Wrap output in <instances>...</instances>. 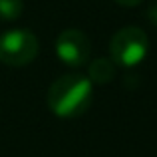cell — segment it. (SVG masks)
I'll return each mask as SVG.
<instances>
[{"label":"cell","mask_w":157,"mask_h":157,"mask_svg":"<svg viewBox=\"0 0 157 157\" xmlns=\"http://www.w3.org/2000/svg\"><path fill=\"white\" fill-rule=\"evenodd\" d=\"M24 0H0V20L2 22H14L22 16Z\"/></svg>","instance_id":"cell-6"},{"label":"cell","mask_w":157,"mask_h":157,"mask_svg":"<svg viewBox=\"0 0 157 157\" xmlns=\"http://www.w3.org/2000/svg\"><path fill=\"white\" fill-rule=\"evenodd\" d=\"M56 56L62 64L70 66V68H82L90 62V54H92V44L90 38L78 28H68V30L60 32L56 38Z\"/></svg>","instance_id":"cell-4"},{"label":"cell","mask_w":157,"mask_h":157,"mask_svg":"<svg viewBox=\"0 0 157 157\" xmlns=\"http://www.w3.org/2000/svg\"><path fill=\"white\" fill-rule=\"evenodd\" d=\"M119 6H127V8H133V6H139L143 0H115Z\"/></svg>","instance_id":"cell-7"},{"label":"cell","mask_w":157,"mask_h":157,"mask_svg":"<svg viewBox=\"0 0 157 157\" xmlns=\"http://www.w3.org/2000/svg\"><path fill=\"white\" fill-rule=\"evenodd\" d=\"M40 50L38 38L34 32L14 28L0 34V62L12 68H22L36 60Z\"/></svg>","instance_id":"cell-3"},{"label":"cell","mask_w":157,"mask_h":157,"mask_svg":"<svg viewBox=\"0 0 157 157\" xmlns=\"http://www.w3.org/2000/svg\"><path fill=\"white\" fill-rule=\"evenodd\" d=\"M92 82L82 74H66L48 90V107L58 117H78L92 104Z\"/></svg>","instance_id":"cell-1"},{"label":"cell","mask_w":157,"mask_h":157,"mask_svg":"<svg viewBox=\"0 0 157 157\" xmlns=\"http://www.w3.org/2000/svg\"><path fill=\"white\" fill-rule=\"evenodd\" d=\"M149 52L147 34L137 26H125L109 40V60L121 68H135Z\"/></svg>","instance_id":"cell-2"},{"label":"cell","mask_w":157,"mask_h":157,"mask_svg":"<svg viewBox=\"0 0 157 157\" xmlns=\"http://www.w3.org/2000/svg\"><path fill=\"white\" fill-rule=\"evenodd\" d=\"M115 76V64L109 58H96L88 66V78L92 84H107Z\"/></svg>","instance_id":"cell-5"}]
</instances>
